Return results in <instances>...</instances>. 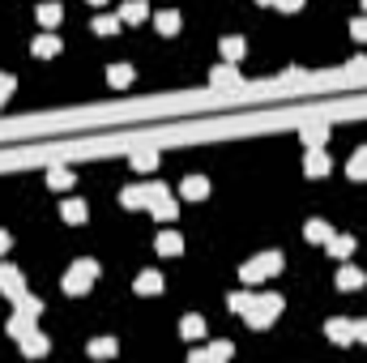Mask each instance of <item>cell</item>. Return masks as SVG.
<instances>
[{
    "mask_svg": "<svg viewBox=\"0 0 367 363\" xmlns=\"http://www.w3.org/2000/svg\"><path fill=\"white\" fill-rule=\"evenodd\" d=\"M94 278H99V261H90V257H82V261H73L68 265V274H64V295H86V290L94 286Z\"/></svg>",
    "mask_w": 367,
    "mask_h": 363,
    "instance_id": "cell-1",
    "label": "cell"
},
{
    "mask_svg": "<svg viewBox=\"0 0 367 363\" xmlns=\"http://www.w3.org/2000/svg\"><path fill=\"white\" fill-rule=\"evenodd\" d=\"M325 333H329V342H337V346H350V342H355V321H346V317H333V321H325Z\"/></svg>",
    "mask_w": 367,
    "mask_h": 363,
    "instance_id": "cell-5",
    "label": "cell"
},
{
    "mask_svg": "<svg viewBox=\"0 0 367 363\" xmlns=\"http://www.w3.org/2000/svg\"><path fill=\"white\" fill-rule=\"evenodd\" d=\"M223 56H227L231 64H235V60L243 56V39H239V35H231V39H223Z\"/></svg>",
    "mask_w": 367,
    "mask_h": 363,
    "instance_id": "cell-32",
    "label": "cell"
},
{
    "mask_svg": "<svg viewBox=\"0 0 367 363\" xmlns=\"http://www.w3.org/2000/svg\"><path fill=\"white\" fill-rule=\"evenodd\" d=\"M363 282H367V274L359 270V265H350V261L337 270V290H359Z\"/></svg>",
    "mask_w": 367,
    "mask_h": 363,
    "instance_id": "cell-7",
    "label": "cell"
},
{
    "mask_svg": "<svg viewBox=\"0 0 367 363\" xmlns=\"http://www.w3.org/2000/svg\"><path fill=\"white\" fill-rule=\"evenodd\" d=\"M231 355H235L231 342H214V346H209V359H231Z\"/></svg>",
    "mask_w": 367,
    "mask_h": 363,
    "instance_id": "cell-33",
    "label": "cell"
},
{
    "mask_svg": "<svg viewBox=\"0 0 367 363\" xmlns=\"http://www.w3.org/2000/svg\"><path fill=\"white\" fill-rule=\"evenodd\" d=\"M355 342H367V317L355 321Z\"/></svg>",
    "mask_w": 367,
    "mask_h": 363,
    "instance_id": "cell-37",
    "label": "cell"
},
{
    "mask_svg": "<svg viewBox=\"0 0 367 363\" xmlns=\"http://www.w3.org/2000/svg\"><path fill=\"white\" fill-rule=\"evenodd\" d=\"M158 162H162V158H158L154 150H137V154H133V171H154Z\"/></svg>",
    "mask_w": 367,
    "mask_h": 363,
    "instance_id": "cell-27",
    "label": "cell"
},
{
    "mask_svg": "<svg viewBox=\"0 0 367 363\" xmlns=\"http://www.w3.org/2000/svg\"><path fill=\"white\" fill-rule=\"evenodd\" d=\"M60 218H64V223H73V227H77V223H86V218H90V205H86L82 197H68V201L60 205Z\"/></svg>",
    "mask_w": 367,
    "mask_h": 363,
    "instance_id": "cell-9",
    "label": "cell"
},
{
    "mask_svg": "<svg viewBox=\"0 0 367 363\" xmlns=\"http://www.w3.org/2000/svg\"><path fill=\"white\" fill-rule=\"evenodd\" d=\"M278 312H282V295H256V304L243 312V321H248V329H269Z\"/></svg>",
    "mask_w": 367,
    "mask_h": 363,
    "instance_id": "cell-3",
    "label": "cell"
},
{
    "mask_svg": "<svg viewBox=\"0 0 367 363\" xmlns=\"http://www.w3.org/2000/svg\"><path fill=\"white\" fill-rule=\"evenodd\" d=\"M141 17H150V5H145V0H129V5L120 9V21H141Z\"/></svg>",
    "mask_w": 367,
    "mask_h": 363,
    "instance_id": "cell-26",
    "label": "cell"
},
{
    "mask_svg": "<svg viewBox=\"0 0 367 363\" xmlns=\"http://www.w3.org/2000/svg\"><path fill=\"white\" fill-rule=\"evenodd\" d=\"M30 329H35V317H26V312L13 308V317H9V337H21V333H30Z\"/></svg>",
    "mask_w": 367,
    "mask_h": 363,
    "instance_id": "cell-22",
    "label": "cell"
},
{
    "mask_svg": "<svg viewBox=\"0 0 367 363\" xmlns=\"http://www.w3.org/2000/svg\"><path fill=\"white\" fill-rule=\"evenodd\" d=\"M209 86H214V90H235V86H239V73L231 68V60L218 64V68L209 73Z\"/></svg>",
    "mask_w": 367,
    "mask_h": 363,
    "instance_id": "cell-8",
    "label": "cell"
},
{
    "mask_svg": "<svg viewBox=\"0 0 367 363\" xmlns=\"http://www.w3.org/2000/svg\"><path fill=\"white\" fill-rule=\"evenodd\" d=\"M13 308H17V312H26V317H35V321H39V312H43V304H39V299H30V295H17V299H13Z\"/></svg>",
    "mask_w": 367,
    "mask_h": 363,
    "instance_id": "cell-31",
    "label": "cell"
},
{
    "mask_svg": "<svg viewBox=\"0 0 367 363\" xmlns=\"http://www.w3.org/2000/svg\"><path fill=\"white\" fill-rule=\"evenodd\" d=\"M120 346H115V337H99V342H90V355L94 359H111Z\"/></svg>",
    "mask_w": 367,
    "mask_h": 363,
    "instance_id": "cell-29",
    "label": "cell"
},
{
    "mask_svg": "<svg viewBox=\"0 0 367 363\" xmlns=\"http://www.w3.org/2000/svg\"><path fill=\"white\" fill-rule=\"evenodd\" d=\"M60 17H64V9L56 5V0L39 5V26H43V30H56V26H60Z\"/></svg>",
    "mask_w": 367,
    "mask_h": 363,
    "instance_id": "cell-17",
    "label": "cell"
},
{
    "mask_svg": "<svg viewBox=\"0 0 367 363\" xmlns=\"http://www.w3.org/2000/svg\"><path fill=\"white\" fill-rule=\"evenodd\" d=\"M158 252H162V257H180V252H184V235H180V231H162V235H158Z\"/></svg>",
    "mask_w": 367,
    "mask_h": 363,
    "instance_id": "cell-18",
    "label": "cell"
},
{
    "mask_svg": "<svg viewBox=\"0 0 367 363\" xmlns=\"http://www.w3.org/2000/svg\"><path fill=\"white\" fill-rule=\"evenodd\" d=\"M120 30V13H103V17H94V35H115Z\"/></svg>",
    "mask_w": 367,
    "mask_h": 363,
    "instance_id": "cell-30",
    "label": "cell"
},
{
    "mask_svg": "<svg viewBox=\"0 0 367 363\" xmlns=\"http://www.w3.org/2000/svg\"><path fill=\"white\" fill-rule=\"evenodd\" d=\"M278 270H282V252H261L256 261L239 265V278L248 282V286H256V282H265V278H274Z\"/></svg>",
    "mask_w": 367,
    "mask_h": 363,
    "instance_id": "cell-2",
    "label": "cell"
},
{
    "mask_svg": "<svg viewBox=\"0 0 367 363\" xmlns=\"http://www.w3.org/2000/svg\"><path fill=\"white\" fill-rule=\"evenodd\" d=\"M274 5H278L282 13H299V9H303V0H274Z\"/></svg>",
    "mask_w": 367,
    "mask_h": 363,
    "instance_id": "cell-35",
    "label": "cell"
},
{
    "mask_svg": "<svg viewBox=\"0 0 367 363\" xmlns=\"http://www.w3.org/2000/svg\"><path fill=\"white\" fill-rule=\"evenodd\" d=\"M256 5H274V0H256Z\"/></svg>",
    "mask_w": 367,
    "mask_h": 363,
    "instance_id": "cell-39",
    "label": "cell"
},
{
    "mask_svg": "<svg viewBox=\"0 0 367 363\" xmlns=\"http://www.w3.org/2000/svg\"><path fill=\"white\" fill-rule=\"evenodd\" d=\"M90 5H103V0H90Z\"/></svg>",
    "mask_w": 367,
    "mask_h": 363,
    "instance_id": "cell-40",
    "label": "cell"
},
{
    "mask_svg": "<svg viewBox=\"0 0 367 363\" xmlns=\"http://www.w3.org/2000/svg\"><path fill=\"white\" fill-rule=\"evenodd\" d=\"M303 176H308V180L329 176V158H325V150H308V158H303Z\"/></svg>",
    "mask_w": 367,
    "mask_h": 363,
    "instance_id": "cell-13",
    "label": "cell"
},
{
    "mask_svg": "<svg viewBox=\"0 0 367 363\" xmlns=\"http://www.w3.org/2000/svg\"><path fill=\"white\" fill-rule=\"evenodd\" d=\"M363 5H367V0H363Z\"/></svg>",
    "mask_w": 367,
    "mask_h": 363,
    "instance_id": "cell-41",
    "label": "cell"
},
{
    "mask_svg": "<svg viewBox=\"0 0 367 363\" xmlns=\"http://www.w3.org/2000/svg\"><path fill=\"white\" fill-rule=\"evenodd\" d=\"M30 52H35L39 60H52V56H60V39H56L52 30H47V35H39V39L30 43Z\"/></svg>",
    "mask_w": 367,
    "mask_h": 363,
    "instance_id": "cell-12",
    "label": "cell"
},
{
    "mask_svg": "<svg viewBox=\"0 0 367 363\" xmlns=\"http://www.w3.org/2000/svg\"><path fill=\"white\" fill-rule=\"evenodd\" d=\"M107 86L111 90H129L133 86V64H111L107 68Z\"/></svg>",
    "mask_w": 367,
    "mask_h": 363,
    "instance_id": "cell-16",
    "label": "cell"
},
{
    "mask_svg": "<svg viewBox=\"0 0 367 363\" xmlns=\"http://www.w3.org/2000/svg\"><path fill=\"white\" fill-rule=\"evenodd\" d=\"M346 176H350V180H359V184L367 180V145H363V150H355V158L346 162Z\"/></svg>",
    "mask_w": 367,
    "mask_h": 363,
    "instance_id": "cell-20",
    "label": "cell"
},
{
    "mask_svg": "<svg viewBox=\"0 0 367 363\" xmlns=\"http://www.w3.org/2000/svg\"><path fill=\"white\" fill-rule=\"evenodd\" d=\"M154 26H158V35H176V30H180V13H176V9H162V13L154 17Z\"/></svg>",
    "mask_w": 367,
    "mask_h": 363,
    "instance_id": "cell-25",
    "label": "cell"
},
{
    "mask_svg": "<svg viewBox=\"0 0 367 363\" xmlns=\"http://www.w3.org/2000/svg\"><path fill=\"white\" fill-rule=\"evenodd\" d=\"M303 239H308V244H329V239H333V227L325 223V218H312V223L303 227Z\"/></svg>",
    "mask_w": 367,
    "mask_h": 363,
    "instance_id": "cell-11",
    "label": "cell"
},
{
    "mask_svg": "<svg viewBox=\"0 0 367 363\" xmlns=\"http://www.w3.org/2000/svg\"><path fill=\"white\" fill-rule=\"evenodd\" d=\"M180 192H184L188 201H205V197H209V180H205V176H188V180L180 184Z\"/></svg>",
    "mask_w": 367,
    "mask_h": 363,
    "instance_id": "cell-14",
    "label": "cell"
},
{
    "mask_svg": "<svg viewBox=\"0 0 367 363\" xmlns=\"http://www.w3.org/2000/svg\"><path fill=\"white\" fill-rule=\"evenodd\" d=\"M350 35H355L359 43H367V17H355V21H350Z\"/></svg>",
    "mask_w": 367,
    "mask_h": 363,
    "instance_id": "cell-34",
    "label": "cell"
},
{
    "mask_svg": "<svg viewBox=\"0 0 367 363\" xmlns=\"http://www.w3.org/2000/svg\"><path fill=\"white\" fill-rule=\"evenodd\" d=\"M120 201H124L129 210H141V205H150V188H124Z\"/></svg>",
    "mask_w": 367,
    "mask_h": 363,
    "instance_id": "cell-24",
    "label": "cell"
},
{
    "mask_svg": "<svg viewBox=\"0 0 367 363\" xmlns=\"http://www.w3.org/2000/svg\"><path fill=\"white\" fill-rule=\"evenodd\" d=\"M9 90H13V77H9V73H0V103H5Z\"/></svg>",
    "mask_w": 367,
    "mask_h": 363,
    "instance_id": "cell-36",
    "label": "cell"
},
{
    "mask_svg": "<svg viewBox=\"0 0 367 363\" xmlns=\"http://www.w3.org/2000/svg\"><path fill=\"white\" fill-rule=\"evenodd\" d=\"M227 304H231V312H239V317H243V312H248V308L256 304V295H252V290H235V295H231Z\"/></svg>",
    "mask_w": 367,
    "mask_h": 363,
    "instance_id": "cell-28",
    "label": "cell"
},
{
    "mask_svg": "<svg viewBox=\"0 0 367 363\" xmlns=\"http://www.w3.org/2000/svg\"><path fill=\"white\" fill-rule=\"evenodd\" d=\"M9 252V231H0V257Z\"/></svg>",
    "mask_w": 367,
    "mask_h": 363,
    "instance_id": "cell-38",
    "label": "cell"
},
{
    "mask_svg": "<svg viewBox=\"0 0 367 363\" xmlns=\"http://www.w3.org/2000/svg\"><path fill=\"white\" fill-rule=\"evenodd\" d=\"M0 290H5L9 299L26 295V278H21V270H17V265H9V261H0Z\"/></svg>",
    "mask_w": 367,
    "mask_h": 363,
    "instance_id": "cell-4",
    "label": "cell"
},
{
    "mask_svg": "<svg viewBox=\"0 0 367 363\" xmlns=\"http://www.w3.org/2000/svg\"><path fill=\"white\" fill-rule=\"evenodd\" d=\"M350 252H355V239H350V235H333V239H329V257H333V261H346Z\"/></svg>",
    "mask_w": 367,
    "mask_h": 363,
    "instance_id": "cell-19",
    "label": "cell"
},
{
    "mask_svg": "<svg viewBox=\"0 0 367 363\" xmlns=\"http://www.w3.org/2000/svg\"><path fill=\"white\" fill-rule=\"evenodd\" d=\"M180 333L188 337V342H197V337H205V321L197 317V312H192V317H184V321H180Z\"/></svg>",
    "mask_w": 367,
    "mask_h": 363,
    "instance_id": "cell-21",
    "label": "cell"
},
{
    "mask_svg": "<svg viewBox=\"0 0 367 363\" xmlns=\"http://www.w3.org/2000/svg\"><path fill=\"white\" fill-rule=\"evenodd\" d=\"M299 137H303L308 150H325V141H329V124H325V120H312V124H303V129H299Z\"/></svg>",
    "mask_w": 367,
    "mask_h": 363,
    "instance_id": "cell-6",
    "label": "cell"
},
{
    "mask_svg": "<svg viewBox=\"0 0 367 363\" xmlns=\"http://www.w3.org/2000/svg\"><path fill=\"white\" fill-rule=\"evenodd\" d=\"M47 188H56V192L73 188V171L68 167H52V171H47Z\"/></svg>",
    "mask_w": 367,
    "mask_h": 363,
    "instance_id": "cell-23",
    "label": "cell"
},
{
    "mask_svg": "<svg viewBox=\"0 0 367 363\" xmlns=\"http://www.w3.org/2000/svg\"><path fill=\"white\" fill-rule=\"evenodd\" d=\"M17 342H21V351H26L30 359H39V355H47V346H52V342H47V333H39V329H30V333H21V337H17Z\"/></svg>",
    "mask_w": 367,
    "mask_h": 363,
    "instance_id": "cell-10",
    "label": "cell"
},
{
    "mask_svg": "<svg viewBox=\"0 0 367 363\" xmlns=\"http://www.w3.org/2000/svg\"><path fill=\"white\" fill-rule=\"evenodd\" d=\"M133 290H137V295H158V290H162V274H158V270H145V274H137Z\"/></svg>",
    "mask_w": 367,
    "mask_h": 363,
    "instance_id": "cell-15",
    "label": "cell"
}]
</instances>
